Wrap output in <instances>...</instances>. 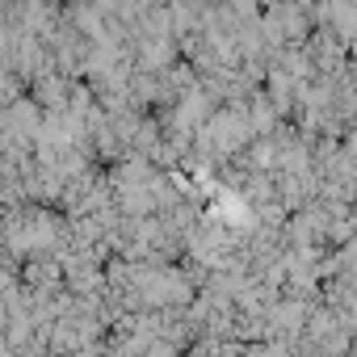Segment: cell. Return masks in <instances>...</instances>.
Instances as JSON below:
<instances>
[{"instance_id": "cell-1", "label": "cell", "mask_w": 357, "mask_h": 357, "mask_svg": "<svg viewBox=\"0 0 357 357\" xmlns=\"http://www.w3.org/2000/svg\"><path fill=\"white\" fill-rule=\"evenodd\" d=\"M194 357H206V353H194Z\"/></svg>"}]
</instances>
